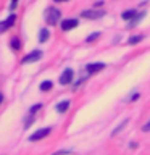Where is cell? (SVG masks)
Instances as JSON below:
<instances>
[{"mask_svg":"<svg viewBox=\"0 0 150 155\" xmlns=\"http://www.w3.org/2000/svg\"><path fill=\"white\" fill-rule=\"evenodd\" d=\"M44 16H45V23L48 24V26H55V24L60 21L61 13H60V10H58V8L50 7V8H47V12H45Z\"/></svg>","mask_w":150,"mask_h":155,"instance_id":"1","label":"cell"},{"mask_svg":"<svg viewBox=\"0 0 150 155\" xmlns=\"http://www.w3.org/2000/svg\"><path fill=\"white\" fill-rule=\"evenodd\" d=\"M105 15V12H102V10H86V12H82L81 13V16L82 18H86V19H99V18H102Z\"/></svg>","mask_w":150,"mask_h":155,"instance_id":"2","label":"cell"},{"mask_svg":"<svg viewBox=\"0 0 150 155\" xmlns=\"http://www.w3.org/2000/svg\"><path fill=\"white\" fill-rule=\"evenodd\" d=\"M15 19H16V16H15V15H10V16L5 19V21H0V32L8 31V29L15 24Z\"/></svg>","mask_w":150,"mask_h":155,"instance_id":"3","label":"cell"},{"mask_svg":"<svg viewBox=\"0 0 150 155\" xmlns=\"http://www.w3.org/2000/svg\"><path fill=\"white\" fill-rule=\"evenodd\" d=\"M73 74H74V73H73V70L71 68H66L65 71L61 73V76H60V84H70V82L73 81Z\"/></svg>","mask_w":150,"mask_h":155,"instance_id":"4","label":"cell"},{"mask_svg":"<svg viewBox=\"0 0 150 155\" xmlns=\"http://www.w3.org/2000/svg\"><path fill=\"white\" fill-rule=\"evenodd\" d=\"M50 134V128H44V129H39L37 133H34L32 136H29V140L31 142H34V140H39V139H42V137H45V136Z\"/></svg>","mask_w":150,"mask_h":155,"instance_id":"5","label":"cell"},{"mask_svg":"<svg viewBox=\"0 0 150 155\" xmlns=\"http://www.w3.org/2000/svg\"><path fill=\"white\" fill-rule=\"evenodd\" d=\"M42 57V52L41 50H34V52H31V53H28L26 57L23 58V63H29V61H37L39 58Z\"/></svg>","mask_w":150,"mask_h":155,"instance_id":"6","label":"cell"},{"mask_svg":"<svg viewBox=\"0 0 150 155\" xmlns=\"http://www.w3.org/2000/svg\"><path fill=\"white\" fill-rule=\"evenodd\" d=\"M77 24H79L77 19H73V18L71 19H63L61 21V29L63 31H70V29H74Z\"/></svg>","mask_w":150,"mask_h":155,"instance_id":"7","label":"cell"},{"mask_svg":"<svg viewBox=\"0 0 150 155\" xmlns=\"http://www.w3.org/2000/svg\"><path fill=\"white\" fill-rule=\"evenodd\" d=\"M103 68H105V63H89V65L86 66V70L89 74H92V73H97V71L103 70Z\"/></svg>","mask_w":150,"mask_h":155,"instance_id":"8","label":"cell"},{"mask_svg":"<svg viewBox=\"0 0 150 155\" xmlns=\"http://www.w3.org/2000/svg\"><path fill=\"white\" fill-rule=\"evenodd\" d=\"M70 104H71L70 100H65V102H61V104H58V105H57V111H60V113H65V111L70 108Z\"/></svg>","mask_w":150,"mask_h":155,"instance_id":"9","label":"cell"},{"mask_svg":"<svg viewBox=\"0 0 150 155\" xmlns=\"http://www.w3.org/2000/svg\"><path fill=\"white\" fill-rule=\"evenodd\" d=\"M48 36H50V32H48V29H41V32H39V41L41 42H45Z\"/></svg>","mask_w":150,"mask_h":155,"instance_id":"10","label":"cell"},{"mask_svg":"<svg viewBox=\"0 0 150 155\" xmlns=\"http://www.w3.org/2000/svg\"><path fill=\"white\" fill-rule=\"evenodd\" d=\"M11 48H13V50H19V48H21V42H19L18 37L11 39Z\"/></svg>","mask_w":150,"mask_h":155,"instance_id":"11","label":"cell"},{"mask_svg":"<svg viewBox=\"0 0 150 155\" xmlns=\"http://www.w3.org/2000/svg\"><path fill=\"white\" fill-rule=\"evenodd\" d=\"M134 15H135L134 10H128V12H124L123 15H121V16H123V19H132Z\"/></svg>","mask_w":150,"mask_h":155,"instance_id":"12","label":"cell"},{"mask_svg":"<svg viewBox=\"0 0 150 155\" xmlns=\"http://www.w3.org/2000/svg\"><path fill=\"white\" fill-rule=\"evenodd\" d=\"M52 87H53L52 82L50 81H45V82H42V84H41V91H50Z\"/></svg>","mask_w":150,"mask_h":155,"instance_id":"13","label":"cell"},{"mask_svg":"<svg viewBox=\"0 0 150 155\" xmlns=\"http://www.w3.org/2000/svg\"><path fill=\"white\" fill-rule=\"evenodd\" d=\"M140 41H142V36H132V37L129 39V44H137Z\"/></svg>","mask_w":150,"mask_h":155,"instance_id":"14","label":"cell"},{"mask_svg":"<svg viewBox=\"0 0 150 155\" xmlns=\"http://www.w3.org/2000/svg\"><path fill=\"white\" fill-rule=\"evenodd\" d=\"M97 37H100V32H95V34H90L89 37H87V42H94Z\"/></svg>","mask_w":150,"mask_h":155,"instance_id":"15","label":"cell"},{"mask_svg":"<svg viewBox=\"0 0 150 155\" xmlns=\"http://www.w3.org/2000/svg\"><path fill=\"white\" fill-rule=\"evenodd\" d=\"M126 123H128V121H123V123H121V124L118 126V128H116V129L113 131V136H115V134H118V133H119V131H121V129H123V128H124V124H126Z\"/></svg>","mask_w":150,"mask_h":155,"instance_id":"16","label":"cell"},{"mask_svg":"<svg viewBox=\"0 0 150 155\" xmlns=\"http://www.w3.org/2000/svg\"><path fill=\"white\" fill-rule=\"evenodd\" d=\"M70 153H71L70 150H60V152H55L53 155H70Z\"/></svg>","mask_w":150,"mask_h":155,"instance_id":"17","label":"cell"},{"mask_svg":"<svg viewBox=\"0 0 150 155\" xmlns=\"http://www.w3.org/2000/svg\"><path fill=\"white\" fill-rule=\"evenodd\" d=\"M39 108H41V104H37V105H34L32 108H31V113H34V111H37Z\"/></svg>","mask_w":150,"mask_h":155,"instance_id":"18","label":"cell"},{"mask_svg":"<svg viewBox=\"0 0 150 155\" xmlns=\"http://www.w3.org/2000/svg\"><path fill=\"white\" fill-rule=\"evenodd\" d=\"M32 123H34V118H29V120L26 121V128H28L29 124H32Z\"/></svg>","mask_w":150,"mask_h":155,"instance_id":"19","label":"cell"},{"mask_svg":"<svg viewBox=\"0 0 150 155\" xmlns=\"http://www.w3.org/2000/svg\"><path fill=\"white\" fill-rule=\"evenodd\" d=\"M148 129H150V123H148V124H145V126H144V131H148Z\"/></svg>","mask_w":150,"mask_h":155,"instance_id":"20","label":"cell"},{"mask_svg":"<svg viewBox=\"0 0 150 155\" xmlns=\"http://www.w3.org/2000/svg\"><path fill=\"white\" fill-rule=\"evenodd\" d=\"M2 100H3V95H2V92H0V104H2Z\"/></svg>","mask_w":150,"mask_h":155,"instance_id":"21","label":"cell"},{"mask_svg":"<svg viewBox=\"0 0 150 155\" xmlns=\"http://www.w3.org/2000/svg\"><path fill=\"white\" fill-rule=\"evenodd\" d=\"M55 2H68V0H55Z\"/></svg>","mask_w":150,"mask_h":155,"instance_id":"22","label":"cell"},{"mask_svg":"<svg viewBox=\"0 0 150 155\" xmlns=\"http://www.w3.org/2000/svg\"><path fill=\"white\" fill-rule=\"evenodd\" d=\"M16 2H18V0H13V3H16Z\"/></svg>","mask_w":150,"mask_h":155,"instance_id":"23","label":"cell"}]
</instances>
